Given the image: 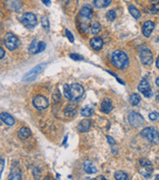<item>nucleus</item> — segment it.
<instances>
[{
  "label": "nucleus",
  "mask_w": 159,
  "mask_h": 180,
  "mask_svg": "<svg viewBox=\"0 0 159 180\" xmlns=\"http://www.w3.org/2000/svg\"><path fill=\"white\" fill-rule=\"evenodd\" d=\"M84 90L83 86L77 83L64 86V96L70 102H79L84 96Z\"/></svg>",
  "instance_id": "f257e3e1"
},
{
  "label": "nucleus",
  "mask_w": 159,
  "mask_h": 180,
  "mask_svg": "<svg viewBox=\"0 0 159 180\" xmlns=\"http://www.w3.org/2000/svg\"><path fill=\"white\" fill-rule=\"evenodd\" d=\"M112 64L119 70H125L129 66V57L122 50H115L111 55Z\"/></svg>",
  "instance_id": "f03ea898"
},
{
  "label": "nucleus",
  "mask_w": 159,
  "mask_h": 180,
  "mask_svg": "<svg viewBox=\"0 0 159 180\" xmlns=\"http://www.w3.org/2000/svg\"><path fill=\"white\" fill-rule=\"evenodd\" d=\"M142 136L151 144H159V132L154 127H147L142 131Z\"/></svg>",
  "instance_id": "7ed1b4c3"
},
{
  "label": "nucleus",
  "mask_w": 159,
  "mask_h": 180,
  "mask_svg": "<svg viewBox=\"0 0 159 180\" xmlns=\"http://www.w3.org/2000/svg\"><path fill=\"white\" fill-rule=\"evenodd\" d=\"M140 173L145 178H150L153 172V165L147 158H142L140 161Z\"/></svg>",
  "instance_id": "20e7f679"
},
{
  "label": "nucleus",
  "mask_w": 159,
  "mask_h": 180,
  "mask_svg": "<svg viewBox=\"0 0 159 180\" xmlns=\"http://www.w3.org/2000/svg\"><path fill=\"white\" fill-rule=\"evenodd\" d=\"M4 43L5 46L9 50H15L19 48L20 45V41L19 38L12 32H7L4 37Z\"/></svg>",
  "instance_id": "39448f33"
},
{
  "label": "nucleus",
  "mask_w": 159,
  "mask_h": 180,
  "mask_svg": "<svg viewBox=\"0 0 159 180\" xmlns=\"http://www.w3.org/2000/svg\"><path fill=\"white\" fill-rule=\"evenodd\" d=\"M21 23L26 29H34L37 25V18L34 13H25L21 18Z\"/></svg>",
  "instance_id": "423d86ee"
},
{
  "label": "nucleus",
  "mask_w": 159,
  "mask_h": 180,
  "mask_svg": "<svg viewBox=\"0 0 159 180\" xmlns=\"http://www.w3.org/2000/svg\"><path fill=\"white\" fill-rule=\"evenodd\" d=\"M45 66H46L45 63H41V64L36 65L34 69H31L29 73H26V74L24 76L23 80H24V81H29V82L32 81V80H35L37 77V75H39L44 70Z\"/></svg>",
  "instance_id": "0eeeda50"
},
{
  "label": "nucleus",
  "mask_w": 159,
  "mask_h": 180,
  "mask_svg": "<svg viewBox=\"0 0 159 180\" xmlns=\"http://www.w3.org/2000/svg\"><path fill=\"white\" fill-rule=\"evenodd\" d=\"M128 119H129L130 124L132 126V127H140V126H142L144 123L143 117L140 114V113L136 112V111L130 112Z\"/></svg>",
  "instance_id": "6e6552de"
},
{
  "label": "nucleus",
  "mask_w": 159,
  "mask_h": 180,
  "mask_svg": "<svg viewBox=\"0 0 159 180\" xmlns=\"http://www.w3.org/2000/svg\"><path fill=\"white\" fill-rule=\"evenodd\" d=\"M32 103H34V106L38 109V110H43L45 108H48L49 102H48V99L46 98L43 96H36L35 97L34 101H32Z\"/></svg>",
  "instance_id": "1a4fd4ad"
},
{
  "label": "nucleus",
  "mask_w": 159,
  "mask_h": 180,
  "mask_svg": "<svg viewBox=\"0 0 159 180\" xmlns=\"http://www.w3.org/2000/svg\"><path fill=\"white\" fill-rule=\"evenodd\" d=\"M140 58L143 65H150L152 62H153V55H152V52L150 51V49H148L147 48H144L141 50Z\"/></svg>",
  "instance_id": "9d476101"
},
{
  "label": "nucleus",
  "mask_w": 159,
  "mask_h": 180,
  "mask_svg": "<svg viewBox=\"0 0 159 180\" xmlns=\"http://www.w3.org/2000/svg\"><path fill=\"white\" fill-rule=\"evenodd\" d=\"M46 48V44L43 42H38L37 39L32 41V42L29 46V51L31 54H36V53L42 52Z\"/></svg>",
  "instance_id": "9b49d317"
},
{
  "label": "nucleus",
  "mask_w": 159,
  "mask_h": 180,
  "mask_svg": "<svg viewBox=\"0 0 159 180\" xmlns=\"http://www.w3.org/2000/svg\"><path fill=\"white\" fill-rule=\"evenodd\" d=\"M137 89L141 92H142L145 98H151L152 97V91L150 89L149 83L145 79L142 80L140 85H138V87H137Z\"/></svg>",
  "instance_id": "f8f14e48"
},
{
  "label": "nucleus",
  "mask_w": 159,
  "mask_h": 180,
  "mask_svg": "<svg viewBox=\"0 0 159 180\" xmlns=\"http://www.w3.org/2000/svg\"><path fill=\"white\" fill-rule=\"evenodd\" d=\"M92 16V9L89 5H84V7L80 11V18H81V22L84 24V22H88Z\"/></svg>",
  "instance_id": "ddd939ff"
},
{
  "label": "nucleus",
  "mask_w": 159,
  "mask_h": 180,
  "mask_svg": "<svg viewBox=\"0 0 159 180\" xmlns=\"http://www.w3.org/2000/svg\"><path fill=\"white\" fill-rule=\"evenodd\" d=\"M154 23L153 22H151V21H147V22H144L143 26H142V34L144 37H150L151 35V32L152 31L154 30Z\"/></svg>",
  "instance_id": "4468645a"
},
{
  "label": "nucleus",
  "mask_w": 159,
  "mask_h": 180,
  "mask_svg": "<svg viewBox=\"0 0 159 180\" xmlns=\"http://www.w3.org/2000/svg\"><path fill=\"white\" fill-rule=\"evenodd\" d=\"M5 4L10 10L15 11V12H18L20 9L22 8V4L19 0H6Z\"/></svg>",
  "instance_id": "2eb2a0df"
},
{
  "label": "nucleus",
  "mask_w": 159,
  "mask_h": 180,
  "mask_svg": "<svg viewBox=\"0 0 159 180\" xmlns=\"http://www.w3.org/2000/svg\"><path fill=\"white\" fill-rule=\"evenodd\" d=\"M84 171L89 173V174H94V173L97 172V168L96 166L94 164V162L90 161H85L84 162Z\"/></svg>",
  "instance_id": "dca6fc26"
},
{
  "label": "nucleus",
  "mask_w": 159,
  "mask_h": 180,
  "mask_svg": "<svg viewBox=\"0 0 159 180\" xmlns=\"http://www.w3.org/2000/svg\"><path fill=\"white\" fill-rule=\"evenodd\" d=\"M101 111L104 113H109L112 109H113V104H112L111 99L106 98H104V101L101 102Z\"/></svg>",
  "instance_id": "f3484780"
},
{
  "label": "nucleus",
  "mask_w": 159,
  "mask_h": 180,
  "mask_svg": "<svg viewBox=\"0 0 159 180\" xmlns=\"http://www.w3.org/2000/svg\"><path fill=\"white\" fill-rule=\"evenodd\" d=\"M90 46L92 48H94V50H99L102 48L103 46V41L101 38H92L90 39Z\"/></svg>",
  "instance_id": "a211bd4d"
},
{
  "label": "nucleus",
  "mask_w": 159,
  "mask_h": 180,
  "mask_svg": "<svg viewBox=\"0 0 159 180\" xmlns=\"http://www.w3.org/2000/svg\"><path fill=\"white\" fill-rule=\"evenodd\" d=\"M0 117H1L2 122H4L6 125H8V126H13V125L15 124V119L13 118V116H11L10 114H8V113L2 112V113H1V115H0Z\"/></svg>",
  "instance_id": "6ab92c4d"
},
{
  "label": "nucleus",
  "mask_w": 159,
  "mask_h": 180,
  "mask_svg": "<svg viewBox=\"0 0 159 180\" xmlns=\"http://www.w3.org/2000/svg\"><path fill=\"white\" fill-rule=\"evenodd\" d=\"M91 126V122L89 120H83V121L80 122L79 126H78V129L81 131V132H87L89 130Z\"/></svg>",
  "instance_id": "aec40b11"
},
{
  "label": "nucleus",
  "mask_w": 159,
  "mask_h": 180,
  "mask_svg": "<svg viewBox=\"0 0 159 180\" xmlns=\"http://www.w3.org/2000/svg\"><path fill=\"white\" fill-rule=\"evenodd\" d=\"M8 179H18V180H21L22 179V174H21V171H20L19 168H13L10 174H9V177Z\"/></svg>",
  "instance_id": "412c9836"
},
{
  "label": "nucleus",
  "mask_w": 159,
  "mask_h": 180,
  "mask_svg": "<svg viewBox=\"0 0 159 180\" xmlns=\"http://www.w3.org/2000/svg\"><path fill=\"white\" fill-rule=\"evenodd\" d=\"M112 0H94V5L96 8H105L110 5Z\"/></svg>",
  "instance_id": "4be33fe9"
},
{
  "label": "nucleus",
  "mask_w": 159,
  "mask_h": 180,
  "mask_svg": "<svg viewBox=\"0 0 159 180\" xmlns=\"http://www.w3.org/2000/svg\"><path fill=\"white\" fill-rule=\"evenodd\" d=\"M31 135V130L26 127H21L18 131V136L21 139H26Z\"/></svg>",
  "instance_id": "5701e85b"
},
{
  "label": "nucleus",
  "mask_w": 159,
  "mask_h": 180,
  "mask_svg": "<svg viewBox=\"0 0 159 180\" xmlns=\"http://www.w3.org/2000/svg\"><path fill=\"white\" fill-rule=\"evenodd\" d=\"M94 108H90V106H89V105H85L84 108H83V109L81 110V114L84 117H89L94 114Z\"/></svg>",
  "instance_id": "b1692460"
},
{
  "label": "nucleus",
  "mask_w": 159,
  "mask_h": 180,
  "mask_svg": "<svg viewBox=\"0 0 159 180\" xmlns=\"http://www.w3.org/2000/svg\"><path fill=\"white\" fill-rule=\"evenodd\" d=\"M129 11L131 13V15L134 17L135 19H140L141 18V13L140 11H138L135 6H132V5H130L129 6Z\"/></svg>",
  "instance_id": "393cba45"
},
{
  "label": "nucleus",
  "mask_w": 159,
  "mask_h": 180,
  "mask_svg": "<svg viewBox=\"0 0 159 180\" xmlns=\"http://www.w3.org/2000/svg\"><path fill=\"white\" fill-rule=\"evenodd\" d=\"M114 177L115 179L117 180H128L129 179V176L128 174H126L125 172L121 171V170H118L114 173Z\"/></svg>",
  "instance_id": "a878e982"
},
{
  "label": "nucleus",
  "mask_w": 159,
  "mask_h": 180,
  "mask_svg": "<svg viewBox=\"0 0 159 180\" xmlns=\"http://www.w3.org/2000/svg\"><path fill=\"white\" fill-rule=\"evenodd\" d=\"M130 102L132 105H137L138 103L141 102V97L138 96L137 94H132L130 97Z\"/></svg>",
  "instance_id": "bb28decb"
},
{
  "label": "nucleus",
  "mask_w": 159,
  "mask_h": 180,
  "mask_svg": "<svg viewBox=\"0 0 159 180\" xmlns=\"http://www.w3.org/2000/svg\"><path fill=\"white\" fill-rule=\"evenodd\" d=\"M101 30V27L100 25H99V23H94L91 26V28H90V31H91V34L92 35H97L99 32H100Z\"/></svg>",
  "instance_id": "cd10ccee"
},
{
  "label": "nucleus",
  "mask_w": 159,
  "mask_h": 180,
  "mask_svg": "<svg viewBox=\"0 0 159 180\" xmlns=\"http://www.w3.org/2000/svg\"><path fill=\"white\" fill-rule=\"evenodd\" d=\"M106 19L110 22H113L116 19V12L114 10H109L107 12V14H106Z\"/></svg>",
  "instance_id": "c85d7f7f"
},
{
  "label": "nucleus",
  "mask_w": 159,
  "mask_h": 180,
  "mask_svg": "<svg viewBox=\"0 0 159 180\" xmlns=\"http://www.w3.org/2000/svg\"><path fill=\"white\" fill-rule=\"evenodd\" d=\"M41 25L46 31L49 30V21H48V18L46 16H43L41 18Z\"/></svg>",
  "instance_id": "c756f323"
},
{
  "label": "nucleus",
  "mask_w": 159,
  "mask_h": 180,
  "mask_svg": "<svg viewBox=\"0 0 159 180\" xmlns=\"http://www.w3.org/2000/svg\"><path fill=\"white\" fill-rule=\"evenodd\" d=\"M152 10L154 12H159V0H151L150 1Z\"/></svg>",
  "instance_id": "7c9ffc66"
},
{
  "label": "nucleus",
  "mask_w": 159,
  "mask_h": 180,
  "mask_svg": "<svg viewBox=\"0 0 159 180\" xmlns=\"http://www.w3.org/2000/svg\"><path fill=\"white\" fill-rule=\"evenodd\" d=\"M149 119L151 120V121H157V120H159V113L158 112H151L149 114Z\"/></svg>",
  "instance_id": "2f4dec72"
},
{
  "label": "nucleus",
  "mask_w": 159,
  "mask_h": 180,
  "mask_svg": "<svg viewBox=\"0 0 159 180\" xmlns=\"http://www.w3.org/2000/svg\"><path fill=\"white\" fill-rule=\"evenodd\" d=\"M70 57H71L73 60H77V61H80V60H84V59L83 56L79 55V54H75V53H71Z\"/></svg>",
  "instance_id": "473e14b6"
},
{
  "label": "nucleus",
  "mask_w": 159,
  "mask_h": 180,
  "mask_svg": "<svg viewBox=\"0 0 159 180\" xmlns=\"http://www.w3.org/2000/svg\"><path fill=\"white\" fill-rule=\"evenodd\" d=\"M65 32H66V37L69 38V41H70L71 42H74V37H73V35L71 34V32L68 31V30H66Z\"/></svg>",
  "instance_id": "72a5a7b5"
},
{
  "label": "nucleus",
  "mask_w": 159,
  "mask_h": 180,
  "mask_svg": "<svg viewBox=\"0 0 159 180\" xmlns=\"http://www.w3.org/2000/svg\"><path fill=\"white\" fill-rule=\"evenodd\" d=\"M106 138H107V141H108V143H109L110 146H114V145L116 144L115 140L112 138L111 136H106Z\"/></svg>",
  "instance_id": "f704fd0d"
},
{
  "label": "nucleus",
  "mask_w": 159,
  "mask_h": 180,
  "mask_svg": "<svg viewBox=\"0 0 159 180\" xmlns=\"http://www.w3.org/2000/svg\"><path fill=\"white\" fill-rule=\"evenodd\" d=\"M4 165H5V159L1 158V169H0V173H1V174L3 172V169H4Z\"/></svg>",
  "instance_id": "c9c22d12"
},
{
  "label": "nucleus",
  "mask_w": 159,
  "mask_h": 180,
  "mask_svg": "<svg viewBox=\"0 0 159 180\" xmlns=\"http://www.w3.org/2000/svg\"><path fill=\"white\" fill-rule=\"evenodd\" d=\"M4 55H5L4 48H0V58L3 59V58H4Z\"/></svg>",
  "instance_id": "e433bc0d"
},
{
  "label": "nucleus",
  "mask_w": 159,
  "mask_h": 180,
  "mask_svg": "<svg viewBox=\"0 0 159 180\" xmlns=\"http://www.w3.org/2000/svg\"><path fill=\"white\" fill-rule=\"evenodd\" d=\"M41 1H42V3H44L46 6H49L50 5V0H41Z\"/></svg>",
  "instance_id": "4c0bfd02"
},
{
  "label": "nucleus",
  "mask_w": 159,
  "mask_h": 180,
  "mask_svg": "<svg viewBox=\"0 0 159 180\" xmlns=\"http://www.w3.org/2000/svg\"><path fill=\"white\" fill-rule=\"evenodd\" d=\"M156 66H157V68L159 69V56H158V58L156 60Z\"/></svg>",
  "instance_id": "58836bf2"
},
{
  "label": "nucleus",
  "mask_w": 159,
  "mask_h": 180,
  "mask_svg": "<svg viewBox=\"0 0 159 180\" xmlns=\"http://www.w3.org/2000/svg\"><path fill=\"white\" fill-rule=\"evenodd\" d=\"M67 139H68V135L65 137V139H64V141H63V144H66V141H67Z\"/></svg>",
  "instance_id": "ea45409f"
},
{
  "label": "nucleus",
  "mask_w": 159,
  "mask_h": 180,
  "mask_svg": "<svg viewBox=\"0 0 159 180\" xmlns=\"http://www.w3.org/2000/svg\"><path fill=\"white\" fill-rule=\"evenodd\" d=\"M155 83H156L157 87H159V78H158V79H156V82H155Z\"/></svg>",
  "instance_id": "a19ab883"
},
{
  "label": "nucleus",
  "mask_w": 159,
  "mask_h": 180,
  "mask_svg": "<svg viewBox=\"0 0 159 180\" xmlns=\"http://www.w3.org/2000/svg\"><path fill=\"white\" fill-rule=\"evenodd\" d=\"M155 178H156V180H159V174H157Z\"/></svg>",
  "instance_id": "79ce46f5"
},
{
  "label": "nucleus",
  "mask_w": 159,
  "mask_h": 180,
  "mask_svg": "<svg viewBox=\"0 0 159 180\" xmlns=\"http://www.w3.org/2000/svg\"><path fill=\"white\" fill-rule=\"evenodd\" d=\"M98 179H105V178H104L103 176H99V178H98Z\"/></svg>",
  "instance_id": "37998d69"
}]
</instances>
